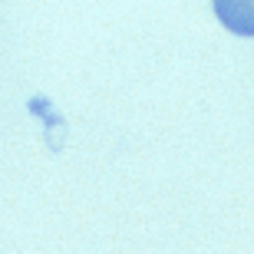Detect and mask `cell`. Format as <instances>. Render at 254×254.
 <instances>
[{
    "label": "cell",
    "instance_id": "6da1fadb",
    "mask_svg": "<svg viewBox=\"0 0 254 254\" xmlns=\"http://www.w3.org/2000/svg\"><path fill=\"white\" fill-rule=\"evenodd\" d=\"M215 13L231 33L254 37V0H218Z\"/></svg>",
    "mask_w": 254,
    "mask_h": 254
}]
</instances>
